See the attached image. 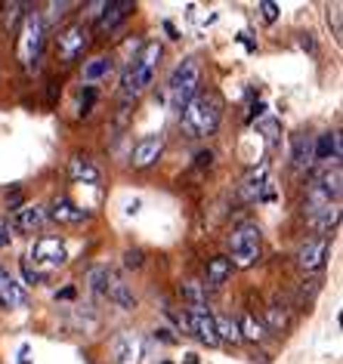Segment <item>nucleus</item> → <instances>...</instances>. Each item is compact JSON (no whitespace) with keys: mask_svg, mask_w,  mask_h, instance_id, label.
Returning <instances> with one entry per match:
<instances>
[{"mask_svg":"<svg viewBox=\"0 0 343 364\" xmlns=\"http://www.w3.org/2000/svg\"><path fill=\"white\" fill-rule=\"evenodd\" d=\"M220 117H223V102L216 93H198L195 99H189V102L179 108V124H183V130L189 136H195V139L211 136L216 127H220Z\"/></svg>","mask_w":343,"mask_h":364,"instance_id":"obj_1","label":"nucleus"},{"mask_svg":"<svg viewBox=\"0 0 343 364\" xmlns=\"http://www.w3.org/2000/svg\"><path fill=\"white\" fill-rule=\"evenodd\" d=\"M195 164H198V167H211V164H213V154H211V151H198V154H195Z\"/></svg>","mask_w":343,"mask_h":364,"instance_id":"obj_37","label":"nucleus"},{"mask_svg":"<svg viewBox=\"0 0 343 364\" xmlns=\"http://www.w3.org/2000/svg\"><path fill=\"white\" fill-rule=\"evenodd\" d=\"M22 275H25V281H28V284H43V281H47V275H43V272L31 269L28 259H22Z\"/></svg>","mask_w":343,"mask_h":364,"instance_id":"obj_29","label":"nucleus"},{"mask_svg":"<svg viewBox=\"0 0 343 364\" xmlns=\"http://www.w3.org/2000/svg\"><path fill=\"white\" fill-rule=\"evenodd\" d=\"M71 296H75V287H65V290H59L56 294V299H71Z\"/></svg>","mask_w":343,"mask_h":364,"instance_id":"obj_39","label":"nucleus"},{"mask_svg":"<svg viewBox=\"0 0 343 364\" xmlns=\"http://www.w3.org/2000/svg\"><path fill=\"white\" fill-rule=\"evenodd\" d=\"M112 355H115V364H142V358H146V340L133 331H124L115 340Z\"/></svg>","mask_w":343,"mask_h":364,"instance_id":"obj_7","label":"nucleus"},{"mask_svg":"<svg viewBox=\"0 0 343 364\" xmlns=\"http://www.w3.org/2000/svg\"><path fill=\"white\" fill-rule=\"evenodd\" d=\"M93 102H96V90L93 87H84V96H80V114H90V108H93Z\"/></svg>","mask_w":343,"mask_h":364,"instance_id":"obj_32","label":"nucleus"},{"mask_svg":"<svg viewBox=\"0 0 343 364\" xmlns=\"http://www.w3.org/2000/svg\"><path fill=\"white\" fill-rule=\"evenodd\" d=\"M269 324L275 327V331H282V327L287 324V318H285V312H278V309H269Z\"/></svg>","mask_w":343,"mask_h":364,"instance_id":"obj_36","label":"nucleus"},{"mask_svg":"<svg viewBox=\"0 0 343 364\" xmlns=\"http://www.w3.org/2000/svg\"><path fill=\"white\" fill-rule=\"evenodd\" d=\"M124 266L127 269H142V250H127L124 253Z\"/></svg>","mask_w":343,"mask_h":364,"instance_id":"obj_34","label":"nucleus"},{"mask_svg":"<svg viewBox=\"0 0 343 364\" xmlns=\"http://www.w3.org/2000/svg\"><path fill=\"white\" fill-rule=\"evenodd\" d=\"M312 154L315 161H340V133H322L319 139H312Z\"/></svg>","mask_w":343,"mask_h":364,"instance_id":"obj_16","label":"nucleus"},{"mask_svg":"<svg viewBox=\"0 0 343 364\" xmlns=\"http://www.w3.org/2000/svg\"><path fill=\"white\" fill-rule=\"evenodd\" d=\"M260 13H263V19L269 25H273L278 19V4H273V0H263V4H260Z\"/></svg>","mask_w":343,"mask_h":364,"instance_id":"obj_33","label":"nucleus"},{"mask_svg":"<svg viewBox=\"0 0 343 364\" xmlns=\"http://www.w3.org/2000/svg\"><path fill=\"white\" fill-rule=\"evenodd\" d=\"M28 257L34 259V266H43V269H59L68 262V247L65 241L56 238V235H43L31 244V253Z\"/></svg>","mask_w":343,"mask_h":364,"instance_id":"obj_5","label":"nucleus"},{"mask_svg":"<svg viewBox=\"0 0 343 364\" xmlns=\"http://www.w3.org/2000/svg\"><path fill=\"white\" fill-rule=\"evenodd\" d=\"M47 223V207H22V210H16V229L19 232H34L41 229V225Z\"/></svg>","mask_w":343,"mask_h":364,"instance_id":"obj_18","label":"nucleus"},{"mask_svg":"<svg viewBox=\"0 0 343 364\" xmlns=\"http://www.w3.org/2000/svg\"><path fill=\"white\" fill-rule=\"evenodd\" d=\"M164 364H170V361H164Z\"/></svg>","mask_w":343,"mask_h":364,"instance_id":"obj_42","label":"nucleus"},{"mask_svg":"<svg viewBox=\"0 0 343 364\" xmlns=\"http://www.w3.org/2000/svg\"><path fill=\"white\" fill-rule=\"evenodd\" d=\"M189 333H195L201 343L207 346H216V327H213V315L207 309H189Z\"/></svg>","mask_w":343,"mask_h":364,"instance_id":"obj_10","label":"nucleus"},{"mask_svg":"<svg viewBox=\"0 0 343 364\" xmlns=\"http://www.w3.org/2000/svg\"><path fill=\"white\" fill-rule=\"evenodd\" d=\"M0 306L4 309H25L28 306V294L13 275L0 272Z\"/></svg>","mask_w":343,"mask_h":364,"instance_id":"obj_12","label":"nucleus"},{"mask_svg":"<svg viewBox=\"0 0 343 364\" xmlns=\"http://www.w3.org/2000/svg\"><path fill=\"white\" fill-rule=\"evenodd\" d=\"M257 133H263L266 142L275 145L278 136H282V121L278 117H257Z\"/></svg>","mask_w":343,"mask_h":364,"instance_id":"obj_28","label":"nucleus"},{"mask_svg":"<svg viewBox=\"0 0 343 364\" xmlns=\"http://www.w3.org/2000/svg\"><path fill=\"white\" fill-rule=\"evenodd\" d=\"M310 223H312V229H319V232H331V229H337V223H340V210H337V204L310 207Z\"/></svg>","mask_w":343,"mask_h":364,"instance_id":"obj_17","label":"nucleus"},{"mask_svg":"<svg viewBox=\"0 0 343 364\" xmlns=\"http://www.w3.org/2000/svg\"><path fill=\"white\" fill-rule=\"evenodd\" d=\"M68 176L75 182H84V186H99L102 182V170L96 167V161H90L87 154H75L68 161Z\"/></svg>","mask_w":343,"mask_h":364,"instance_id":"obj_11","label":"nucleus"},{"mask_svg":"<svg viewBox=\"0 0 343 364\" xmlns=\"http://www.w3.org/2000/svg\"><path fill=\"white\" fill-rule=\"evenodd\" d=\"M238 331H241V340H250V343H260L266 336V324L260 321L257 315H245L238 321Z\"/></svg>","mask_w":343,"mask_h":364,"instance_id":"obj_26","label":"nucleus"},{"mask_svg":"<svg viewBox=\"0 0 343 364\" xmlns=\"http://www.w3.org/2000/svg\"><path fill=\"white\" fill-rule=\"evenodd\" d=\"M112 68L115 65H112V59H108V56H96V59H90L87 65H84V80L93 87L96 80H102V77L112 75Z\"/></svg>","mask_w":343,"mask_h":364,"instance_id":"obj_24","label":"nucleus"},{"mask_svg":"<svg viewBox=\"0 0 343 364\" xmlns=\"http://www.w3.org/2000/svg\"><path fill=\"white\" fill-rule=\"evenodd\" d=\"M213 327H216V340H226V343H241V331H238V321L229 315H216L213 318Z\"/></svg>","mask_w":343,"mask_h":364,"instance_id":"obj_25","label":"nucleus"},{"mask_svg":"<svg viewBox=\"0 0 343 364\" xmlns=\"http://www.w3.org/2000/svg\"><path fill=\"white\" fill-rule=\"evenodd\" d=\"M198 87H201V62L198 59H183L170 75V99H174L176 108H183L189 99L198 96Z\"/></svg>","mask_w":343,"mask_h":364,"instance_id":"obj_3","label":"nucleus"},{"mask_svg":"<svg viewBox=\"0 0 343 364\" xmlns=\"http://www.w3.org/2000/svg\"><path fill=\"white\" fill-rule=\"evenodd\" d=\"M47 10H50V16L43 19V25H53L56 19H62V16H65V10H71V4H65V0H62V4H50Z\"/></svg>","mask_w":343,"mask_h":364,"instance_id":"obj_30","label":"nucleus"},{"mask_svg":"<svg viewBox=\"0 0 343 364\" xmlns=\"http://www.w3.org/2000/svg\"><path fill=\"white\" fill-rule=\"evenodd\" d=\"M43 41H47V25H43L41 13H25L19 25V38H16V53L25 71H34L43 53Z\"/></svg>","mask_w":343,"mask_h":364,"instance_id":"obj_2","label":"nucleus"},{"mask_svg":"<svg viewBox=\"0 0 343 364\" xmlns=\"http://www.w3.org/2000/svg\"><path fill=\"white\" fill-rule=\"evenodd\" d=\"M232 275V262L229 257H213V259H207V287H220L226 284Z\"/></svg>","mask_w":343,"mask_h":364,"instance_id":"obj_20","label":"nucleus"},{"mask_svg":"<svg viewBox=\"0 0 343 364\" xmlns=\"http://www.w3.org/2000/svg\"><path fill=\"white\" fill-rule=\"evenodd\" d=\"M161 151H164V136L149 133V136H142V139L133 145L130 164H133L137 170H146V167H152V164L161 161Z\"/></svg>","mask_w":343,"mask_h":364,"instance_id":"obj_8","label":"nucleus"},{"mask_svg":"<svg viewBox=\"0 0 343 364\" xmlns=\"http://www.w3.org/2000/svg\"><path fill=\"white\" fill-rule=\"evenodd\" d=\"M6 241H10V235H6V232H0V247H4Z\"/></svg>","mask_w":343,"mask_h":364,"instance_id":"obj_41","label":"nucleus"},{"mask_svg":"<svg viewBox=\"0 0 343 364\" xmlns=\"http://www.w3.org/2000/svg\"><path fill=\"white\" fill-rule=\"evenodd\" d=\"M179 294L189 299L192 309H207V290H204V284H198V281H183V284H179Z\"/></svg>","mask_w":343,"mask_h":364,"instance_id":"obj_27","label":"nucleus"},{"mask_svg":"<svg viewBox=\"0 0 343 364\" xmlns=\"http://www.w3.org/2000/svg\"><path fill=\"white\" fill-rule=\"evenodd\" d=\"M105 296L112 299V303H118L121 309H137V296H133V290L124 284V281L115 275V281L108 284V290H105Z\"/></svg>","mask_w":343,"mask_h":364,"instance_id":"obj_23","label":"nucleus"},{"mask_svg":"<svg viewBox=\"0 0 343 364\" xmlns=\"http://www.w3.org/2000/svg\"><path fill=\"white\" fill-rule=\"evenodd\" d=\"M47 220H56V223H68V225H78V223L90 220V213H87V210H80V207H78L75 201H71V198L59 195L56 201H53V207H50Z\"/></svg>","mask_w":343,"mask_h":364,"instance_id":"obj_13","label":"nucleus"},{"mask_svg":"<svg viewBox=\"0 0 343 364\" xmlns=\"http://www.w3.org/2000/svg\"><path fill=\"white\" fill-rule=\"evenodd\" d=\"M90 47V31L84 28V25H68L65 31H59L56 38V53L62 62H75L87 53Z\"/></svg>","mask_w":343,"mask_h":364,"instance_id":"obj_6","label":"nucleus"},{"mask_svg":"<svg viewBox=\"0 0 343 364\" xmlns=\"http://www.w3.org/2000/svg\"><path fill=\"white\" fill-rule=\"evenodd\" d=\"M260 259V225L241 223L232 232V269H250Z\"/></svg>","mask_w":343,"mask_h":364,"instance_id":"obj_4","label":"nucleus"},{"mask_svg":"<svg viewBox=\"0 0 343 364\" xmlns=\"http://www.w3.org/2000/svg\"><path fill=\"white\" fill-rule=\"evenodd\" d=\"M291 161H294V167H297V170L312 167V161H315V154H312V136H306V133H297V136H294Z\"/></svg>","mask_w":343,"mask_h":364,"instance_id":"obj_19","label":"nucleus"},{"mask_svg":"<svg viewBox=\"0 0 343 364\" xmlns=\"http://www.w3.org/2000/svg\"><path fill=\"white\" fill-rule=\"evenodd\" d=\"M324 257H328V238H312V241H306L300 247L297 262H300V269L315 272V269L324 266Z\"/></svg>","mask_w":343,"mask_h":364,"instance_id":"obj_14","label":"nucleus"},{"mask_svg":"<svg viewBox=\"0 0 343 364\" xmlns=\"http://www.w3.org/2000/svg\"><path fill=\"white\" fill-rule=\"evenodd\" d=\"M133 13V0H105V10L99 13V31H115Z\"/></svg>","mask_w":343,"mask_h":364,"instance_id":"obj_15","label":"nucleus"},{"mask_svg":"<svg viewBox=\"0 0 343 364\" xmlns=\"http://www.w3.org/2000/svg\"><path fill=\"white\" fill-rule=\"evenodd\" d=\"M340 182H343V173H340V164H334V167H324L322 173H315L312 176V192L324 198V201L337 204L340 198Z\"/></svg>","mask_w":343,"mask_h":364,"instance_id":"obj_9","label":"nucleus"},{"mask_svg":"<svg viewBox=\"0 0 343 364\" xmlns=\"http://www.w3.org/2000/svg\"><path fill=\"white\" fill-rule=\"evenodd\" d=\"M158 62H161V43L158 41H149V43H142V47H139V56L133 59L130 65H137V68L152 71V75H155Z\"/></svg>","mask_w":343,"mask_h":364,"instance_id":"obj_21","label":"nucleus"},{"mask_svg":"<svg viewBox=\"0 0 343 364\" xmlns=\"http://www.w3.org/2000/svg\"><path fill=\"white\" fill-rule=\"evenodd\" d=\"M328 22H334V38L340 41V10H334V13H328Z\"/></svg>","mask_w":343,"mask_h":364,"instance_id":"obj_38","label":"nucleus"},{"mask_svg":"<svg viewBox=\"0 0 343 364\" xmlns=\"http://www.w3.org/2000/svg\"><path fill=\"white\" fill-rule=\"evenodd\" d=\"M115 281V269L112 266H93L87 272V284H90V290L93 294H99V296H105V290H108V284Z\"/></svg>","mask_w":343,"mask_h":364,"instance_id":"obj_22","label":"nucleus"},{"mask_svg":"<svg viewBox=\"0 0 343 364\" xmlns=\"http://www.w3.org/2000/svg\"><path fill=\"white\" fill-rule=\"evenodd\" d=\"M186 364H198V355L195 352H186Z\"/></svg>","mask_w":343,"mask_h":364,"instance_id":"obj_40","label":"nucleus"},{"mask_svg":"<svg viewBox=\"0 0 343 364\" xmlns=\"http://www.w3.org/2000/svg\"><path fill=\"white\" fill-rule=\"evenodd\" d=\"M19 10H28V6H25V4H10V6H6V16H4V19H6V28H16L19 16H25V13H19Z\"/></svg>","mask_w":343,"mask_h":364,"instance_id":"obj_31","label":"nucleus"},{"mask_svg":"<svg viewBox=\"0 0 343 364\" xmlns=\"http://www.w3.org/2000/svg\"><path fill=\"white\" fill-rule=\"evenodd\" d=\"M155 340H161V343H167V346H176L179 343V336L170 331V327H158L155 331Z\"/></svg>","mask_w":343,"mask_h":364,"instance_id":"obj_35","label":"nucleus"}]
</instances>
